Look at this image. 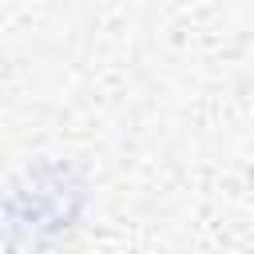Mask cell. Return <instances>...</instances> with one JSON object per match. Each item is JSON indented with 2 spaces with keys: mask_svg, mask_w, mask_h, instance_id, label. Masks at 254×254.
I'll list each match as a JSON object with an SVG mask.
<instances>
[]
</instances>
